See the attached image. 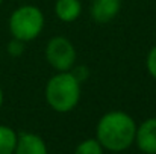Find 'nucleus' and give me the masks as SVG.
Listing matches in <instances>:
<instances>
[{
	"label": "nucleus",
	"instance_id": "9b49d317",
	"mask_svg": "<svg viewBox=\"0 0 156 154\" xmlns=\"http://www.w3.org/2000/svg\"><path fill=\"white\" fill-rule=\"evenodd\" d=\"M147 70L156 79V47H153L147 56Z\"/></svg>",
	"mask_w": 156,
	"mask_h": 154
},
{
	"label": "nucleus",
	"instance_id": "f257e3e1",
	"mask_svg": "<svg viewBox=\"0 0 156 154\" xmlns=\"http://www.w3.org/2000/svg\"><path fill=\"white\" fill-rule=\"evenodd\" d=\"M136 124L124 112H108L97 124V141L105 150L120 153L135 142Z\"/></svg>",
	"mask_w": 156,
	"mask_h": 154
},
{
	"label": "nucleus",
	"instance_id": "6e6552de",
	"mask_svg": "<svg viewBox=\"0 0 156 154\" xmlns=\"http://www.w3.org/2000/svg\"><path fill=\"white\" fill-rule=\"evenodd\" d=\"M80 2L79 0H58L56 2V6H55V11H56V15L62 20V21H74L79 14H80Z\"/></svg>",
	"mask_w": 156,
	"mask_h": 154
},
{
	"label": "nucleus",
	"instance_id": "39448f33",
	"mask_svg": "<svg viewBox=\"0 0 156 154\" xmlns=\"http://www.w3.org/2000/svg\"><path fill=\"white\" fill-rule=\"evenodd\" d=\"M135 142L144 154H156V118H149L136 127Z\"/></svg>",
	"mask_w": 156,
	"mask_h": 154
},
{
	"label": "nucleus",
	"instance_id": "f8f14e48",
	"mask_svg": "<svg viewBox=\"0 0 156 154\" xmlns=\"http://www.w3.org/2000/svg\"><path fill=\"white\" fill-rule=\"evenodd\" d=\"M8 51H9V54H12V56L21 54V53H23V41L14 38V39L8 44Z\"/></svg>",
	"mask_w": 156,
	"mask_h": 154
},
{
	"label": "nucleus",
	"instance_id": "7ed1b4c3",
	"mask_svg": "<svg viewBox=\"0 0 156 154\" xmlns=\"http://www.w3.org/2000/svg\"><path fill=\"white\" fill-rule=\"evenodd\" d=\"M44 26L43 12L37 6H21L15 9L9 18V30L15 39L20 41H32L35 39Z\"/></svg>",
	"mask_w": 156,
	"mask_h": 154
},
{
	"label": "nucleus",
	"instance_id": "20e7f679",
	"mask_svg": "<svg viewBox=\"0 0 156 154\" xmlns=\"http://www.w3.org/2000/svg\"><path fill=\"white\" fill-rule=\"evenodd\" d=\"M46 56L49 63L58 71H68L76 60L73 44L64 36H55L50 39L46 49Z\"/></svg>",
	"mask_w": 156,
	"mask_h": 154
},
{
	"label": "nucleus",
	"instance_id": "4468645a",
	"mask_svg": "<svg viewBox=\"0 0 156 154\" xmlns=\"http://www.w3.org/2000/svg\"><path fill=\"white\" fill-rule=\"evenodd\" d=\"M2 104H3V91L0 88V107H2Z\"/></svg>",
	"mask_w": 156,
	"mask_h": 154
},
{
	"label": "nucleus",
	"instance_id": "1a4fd4ad",
	"mask_svg": "<svg viewBox=\"0 0 156 154\" xmlns=\"http://www.w3.org/2000/svg\"><path fill=\"white\" fill-rule=\"evenodd\" d=\"M17 133L8 127L0 125V154H14L17 145Z\"/></svg>",
	"mask_w": 156,
	"mask_h": 154
},
{
	"label": "nucleus",
	"instance_id": "2eb2a0df",
	"mask_svg": "<svg viewBox=\"0 0 156 154\" xmlns=\"http://www.w3.org/2000/svg\"><path fill=\"white\" fill-rule=\"evenodd\" d=\"M2 2H3V0H0V3H2Z\"/></svg>",
	"mask_w": 156,
	"mask_h": 154
},
{
	"label": "nucleus",
	"instance_id": "423d86ee",
	"mask_svg": "<svg viewBox=\"0 0 156 154\" xmlns=\"http://www.w3.org/2000/svg\"><path fill=\"white\" fill-rule=\"evenodd\" d=\"M14 154H49V151L41 136L29 132H21L17 136Z\"/></svg>",
	"mask_w": 156,
	"mask_h": 154
},
{
	"label": "nucleus",
	"instance_id": "9d476101",
	"mask_svg": "<svg viewBox=\"0 0 156 154\" xmlns=\"http://www.w3.org/2000/svg\"><path fill=\"white\" fill-rule=\"evenodd\" d=\"M74 154H105V148L97 139H85L76 147Z\"/></svg>",
	"mask_w": 156,
	"mask_h": 154
},
{
	"label": "nucleus",
	"instance_id": "ddd939ff",
	"mask_svg": "<svg viewBox=\"0 0 156 154\" xmlns=\"http://www.w3.org/2000/svg\"><path fill=\"white\" fill-rule=\"evenodd\" d=\"M71 74H73V76H74V77H76L79 82H80V80H83V79L88 76V70H87L85 67H79V68H76V70H74Z\"/></svg>",
	"mask_w": 156,
	"mask_h": 154
},
{
	"label": "nucleus",
	"instance_id": "f03ea898",
	"mask_svg": "<svg viewBox=\"0 0 156 154\" xmlns=\"http://www.w3.org/2000/svg\"><path fill=\"white\" fill-rule=\"evenodd\" d=\"M46 98L53 110L70 112L80 98V82L71 73L56 74L46 86Z\"/></svg>",
	"mask_w": 156,
	"mask_h": 154
},
{
	"label": "nucleus",
	"instance_id": "0eeeda50",
	"mask_svg": "<svg viewBox=\"0 0 156 154\" xmlns=\"http://www.w3.org/2000/svg\"><path fill=\"white\" fill-rule=\"evenodd\" d=\"M120 6V0H94L91 5V17L100 24L109 23L118 14Z\"/></svg>",
	"mask_w": 156,
	"mask_h": 154
}]
</instances>
